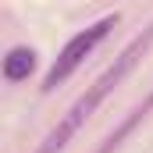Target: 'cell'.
Here are the masks:
<instances>
[{
  "label": "cell",
  "instance_id": "3",
  "mask_svg": "<svg viewBox=\"0 0 153 153\" xmlns=\"http://www.w3.org/2000/svg\"><path fill=\"white\" fill-rule=\"evenodd\" d=\"M150 114H153V89L146 93V100H143V103H139V107H135V111L125 117V121L117 125V128L111 132V135H107V139H103V143H100V150H96V153H114L117 146H121V143H125V139L135 132V125H143V121H146Z\"/></svg>",
  "mask_w": 153,
  "mask_h": 153
},
{
  "label": "cell",
  "instance_id": "4",
  "mask_svg": "<svg viewBox=\"0 0 153 153\" xmlns=\"http://www.w3.org/2000/svg\"><path fill=\"white\" fill-rule=\"evenodd\" d=\"M36 71V50L32 46H11L4 57V82H25Z\"/></svg>",
  "mask_w": 153,
  "mask_h": 153
},
{
  "label": "cell",
  "instance_id": "2",
  "mask_svg": "<svg viewBox=\"0 0 153 153\" xmlns=\"http://www.w3.org/2000/svg\"><path fill=\"white\" fill-rule=\"evenodd\" d=\"M117 22H121V14L114 11V14L96 18V22H93V25H85L82 32H75V36L61 46V53L53 57V64H50V71L43 75V85H39V89H43V93H53L57 85H64V82H68V78H71L78 68L93 57V50L111 36V29H117Z\"/></svg>",
  "mask_w": 153,
  "mask_h": 153
},
{
  "label": "cell",
  "instance_id": "1",
  "mask_svg": "<svg viewBox=\"0 0 153 153\" xmlns=\"http://www.w3.org/2000/svg\"><path fill=\"white\" fill-rule=\"evenodd\" d=\"M150 43H153V25H146V29H143V32H139V36H135V39H132V43H128V46L114 57V64H111V68H107V71L96 78V82L78 96L71 107H68V114L50 128V135L43 139V146H39L36 153H61V150H64V146L71 143V135H78V128L93 117V111H96V107L114 93L117 85H121V78L128 75V71L135 68V61L150 50Z\"/></svg>",
  "mask_w": 153,
  "mask_h": 153
}]
</instances>
